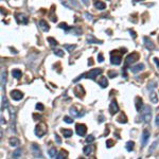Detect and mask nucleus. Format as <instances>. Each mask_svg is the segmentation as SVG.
Instances as JSON below:
<instances>
[{
  "instance_id": "f257e3e1",
  "label": "nucleus",
  "mask_w": 159,
  "mask_h": 159,
  "mask_svg": "<svg viewBox=\"0 0 159 159\" xmlns=\"http://www.w3.org/2000/svg\"><path fill=\"white\" fill-rule=\"evenodd\" d=\"M122 62V55L119 51L115 50L110 52V63L113 65H120Z\"/></svg>"
},
{
  "instance_id": "f03ea898",
  "label": "nucleus",
  "mask_w": 159,
  "mask_h": 159,
  "mask_svg": "<svg viewBox=\"0 0 159 159\" xmlns=\"http://www.w3.org/2000/svg\"><path fill=\"white\" fill-rule=\"evenodd\" d=\"M141 115H142L143 121H144L145 123H149V121H151V119H152V108H151L148 105H145V106L143 107V109H142Z\"/></svg>"
},
{
  "instance_id": "7ed1b4c3",
  "label": "nucleus",
  "mask_w": 159,
  "mask_h": 159,
  "mask_svg": "<svg viewBox=\"0 0 159 159\" xmlns=\"http://www.w3.org/2000/svg\"><path fill=\"white\" fill-rule=\"evenodd\" d=\"M103 72V70L101 68H97V69H91L89 72L87 73H84L82 74L83 77H86V78H90V80H95L99 74H101Z\"/></svg>"
},
{
  "instance_id": "20e7f679",
  "label": "nucleus",
  "mask_w": 159,
  "mask_h": 159,
  "mask_svg": "<svg viewBox=\"0 0 159 159\" xmlns=\"http://www.w3.org/2000/svg\"><path fill=\"white\" fill-rule=\"evenodd\" d=\"M46 133H47V125L44 122L38 123L35 127V135L37 137H43L44 135H46Z\"/></svg>"
},
{
  "instance_id": "39448f33",
  "label": "nucleus",
  "mask_w": 159,
  "mask_h": 159,
  "mask_svg": "<svg viewBox=\"0 0 159 159\" xmlns=\"http://www.w3.org/2000/svg\"><path fill=\"white\" fill-rule=\"evenodd\" d=\"M140 57V55L137 53V52H133L132 54H129L126 58H125V66H129L132 65L133 63H135L136 60H138Z\"/></svg>"
},
{
  "instance_id": "423d86ee",
  "label": "nucleus",
  "mask_w": 159,
  "mask_h": 159,
  "mask_svg": "<svg viewBox=\"0 0 159 159\" xmlns=\"http://www.w3.org/2000/svg\"><path fill=\"white\" fill-rule=\"evenodd\" d=\"M75 130H76V134L78 136H85L86 135V132H87V127L85 124H82V123H77L75 125Z\"/></svg>"
},
{
  "instance_id": "0eeeda50",
  "label": "nucleus",
  "mask_w": 159,
  "mask_h": 159,
  "mask_svg": "<svg viewBox=\"0 0 159 159\" xmlns=\"http://www.w3.org/2000/svg\"><path fill=\"white\" fill-rule=\"evenodd\" d=\"M31 148H32V153H33L34 157H36V158H41L43 157L41 149H40V147L36 143H33L32 146H31Z\"/></svg>"
},
{
  "instance_id": "6e6552de",
  "label": "nucleus",
  "mask_w": 159,
  "mask_h": 159,
  "mask_svg": "<svg viewBox=\"0 0 159 159\" xmlns=\"http://www.w3.org/2000/svg\"><path fill=\"white\" fill-rule=\"evenodd\" d=\"M10 95H11V98L13 100H15V101H19V100H21L24 98V93L21 91L17 90V89L16 90H12Z\"/></svg>"
},
{
  "instance_id": "1a4fd4ad",
  "label": "nucleus",
  "mask_w": 159,
  "mask_h": 159,
  "mask_svg": "<svg viewBox=\"0 0 159 159\" xmlns=\"http://www.w3.org/2000/svg\"><path fill=\"white\" fill-rule=\"evenodd\" d=\"M109 111H110L111 115H115V114H117L119 111V106H118V103H117L116 100H113L110 102V104H109Z\"/></svg>"
},
{
  "instance_id": "9d476101",
  "label": "nucleus",
  "mask_w": 159,
  "mask_h": 159,
  "mask_svg": "<svg viewBox=\"0 0 159 159\" xmlns=\"http://www.w3.org/2000/svg\"><path fill=\"white\" fill-rule=\"evenodd\" d=\"M148 138H149V132L147 128L143 129L142 132V138H141V143H142V146H145L147 141H148Z\"/></svg>"
},
{
  "instance_id": "9b49d317",
  "label": "nucleus",
  "mask_w": 159,
  "mask_h": 159,
  "mask_svg": "<svg viewBox=\"0 0 159 159\" xmlns=\"http://www.w3.org/2000/svg\"><path fill=\"white\" fill-rule=\"evenodd\" d=\"M135 105H136V109H137V111H142V109H143V101H142V99L140 98V97H137L136 98V100H135Z\"/></svg>"
},
{
  "instance_id": "f8f14e48",
  "label": "nucleus",
  "mask_w": 159,
  "mask_h": 159,
  "mask_svg": "<svg viewBox=\"0 0 159 159\" xmlns=\"http://www.w3.org/2000/svg\"><path fill=\"white\" fill-rule=\"evenodd\" d=\"M74 93H75L76 97H78V98H81V97H83V96L85 95V90H84V88L82 87V85H77V86L74 88Z\"/></svg>"
},
{
  "instance_id": "ddd939ff",
  "label": "nucleus",
  "mask_w": 159,
  "mask_h": 159,
  "mask_svg": "<svg viewBox=\"0 0 159 159\" xmlns=\"http://www.w3.org/2000/svg\"><path fill=\"white\" fill-rule=\"evenodd\" d=\"M143 40H144V44H145V47L148 49V50H153L154 48H155V45L153 44V41L148 38V37H144L143 38Z\"/></svg>"
},
{
  "instance_id": "4468645a",
  "label": "nucleus",
  "mask_w": 159,
  "mask_h": 159,
  "mask_svg": "<svg viewBox=\"0 0 159 159\" xmlns=\"http://www.w3.org/2000/svg\"><path fill=\"white\" fill-rule=\"evenodd\" d=\"M98 83H99V85H100L102 88H105V87H107V85H108V81H107L106 76H101V77L99 78Z\"/></svg>"
},
{
  "instance_id": "2eb2a0df",
  "label": "nucleus",
  "mask_w": 159,
  "mask_h": 159,
  "mask_svg": "<svg viewBox=\"0 0 159 159\" xmlns=\"http://www.w3.org/2000/svg\"><path fill=\"white\" fill-rule=\"evenodd\" d=\"M16 18H17V21L20 24H24V25H26V24H28V18H27V16L26 15H24V14H17L16 15Z\"/></svg>"
},
{
  "instance_id": "dca6fc26",
  "label": "nucleus",
  "mask_w": 159,
  "mask_h": 159,
  "mask_svg": "<svg viewBox=\"0 0 159 159\" xmlns=\"http://www.w3.org/2000/svg\"><path fill=\"white\" fill-rule=\"evenodd\" d=\"M38 26L40 27V29L44 31V32H48L49 30H50V28H49V25L45 21V20H39V22H38Z\"/></svg>"
},
{
  "instance_id": "f3484780",
  "label": "nucleus",
  "mask_w": 159,
  "mask_h": 159,
  "mask_svg": "<svg viewBox=\"0 0 159 159\" xmlns=\"http://www.w3.org/2000/svg\"><path fill=\"white\" fill-rule=\"evenodd\" d=\"M144 69V65L141 63V64H138V65H136V66H134V67H132L130 68V70H132V72L133 73H137V72H140V71H142Z\"/></svg>"
},
{
  "instance_id": "a211bd4d",
  "label": "nucleus",
  "mask_w": 159,
  "mask_h": 159,
  "mask_svg": "<svg viewBox=\"0 0 159 159\" xmlns=\"http://www.w3.org/2000/svg\"><path fill=\"white\" fill-rule=\"evenodd\" d=\"M60 132H62V134L65 138H70L73 134V132L71 129H67V128H63V129H60Z\"/></svg>"
},
{
  "instance_id": "6ab92c4d",
  "label": "nucleus",
  "mask_w": 159,
  "mask_h": 159,
  "mask_svg": "<svg viewBox=\"0 0 159 159\" xmlns=\"http://www.w3.org/2000/svg\"><path fill=\"white\" fill-rule=\"evenodd\" d=\"M149 100H151V102L154 103V104H157V103H158V97H157V93H156L155 91H152V92H151V95H149Z\"/></svg>"
},
{
  "instance_id": "aec40b11",
  "label": "nucleus",
  "mask_w": 159,
  "mask_h": 159,
  "mask_svg": "<svg viewBox=\"0 0 159 159\" xmlns=\"http://www.w3.org/2000/svg\"><path fill=\"white\" fill-rule=\"evenodd\" d=\"M9 142H10V145H11V146H14V147L18 146V145H19V143H20L19 139H17L16 137H13V138H11Z\"/></svg>"
},
{
  "instance_id": "412c9836",
  "label": "nucleus",
  "mask_w": 159,
  "mask_h": 159,
  "mask_svg": "<svg viewBox=\"0 0 159 159\" xmlns=\"http://www.w3.org/2000/svg\"><path fill=\"white\" fill-rule=\"evenodd\" d=\"M95 8L102 11V10H105V9H106V4H105L103 1H98V2L95 3Z\"/></svg>"
},
{
  "instance_id": "4be33fe9",
  "label": "nucleus",
  "mask_w": 159,
  "mask_h": 159,
  "mask_svg": "<svg viewBox=\"0 0 159 159\" xmlns=\"http://www.w3.org/2000/svg\"><path fill=\"white\" fill-rule=\"evenodd\" d=\"M87 41H88L89 44H102L101 40H98V39L95 38L92 35H88V36H87Z\"/></svg>"
},
{
  "instance_id": "5701e85b",
  "label": "nucleus",
  "mask_w": 159,
  "mask_h": 159,
  "mask_svg": "<svg viewBox=\"0 0 159 159\" xmlns=\"http://www.w3.org/2000/svg\"><path fill=\"white\" fill-rule=\"evenodd\" d=\"M6 81H7V71L4 69H2L1 70V87L2 88L6 84Z\"/></svg>"
},
{
  "instance_id": "b1692460",
  "label": "nucleus",
  "mask_w": 159,
  "mask_h": 159,
  "mask_svg": "<svg viewBox=\"0 0 159 159\" xmlns=\"http://www.w3.org/2000/svg\"><path fill=\"white\" fill-rule=\"evenodd\" d=\"M12 75H13V77H15V78H20L21 75H22V73H21V71H20L19 69H13Z\"/></svg>"
},
{
  "instance_id": "393cba45",
  "label": "nucleus",
  "mask_w": 159,
  "mask_h": 159,
  "mask_svg": "<svg viewBox=\"0 0 159 159\" xmlns=\"http://www.w3.org/2000/svg\"><path fill=\"white\" fill-rule=\"evenodd\" d=\"M66 158H67V152L64 149H60V152L56 156V159H66Z\"/></svg>"
},
{
  "instance_id": "a878e982",
  "label": "nucleus",
  "mask_w": 159,
  "mask_h": 159,
  "mask_svg": "<svg viewBox=\"0 0 159 159\" xmlns=\"http://www.w3.org/2000/svg\"><path fill=\"white\" fill-rule=\"evenodd\" d=\"M117 121H118L119 123H126V122H127V118H126V116H125L124 114H121V115L117 118Z\"/></svg>"
},
{
  "instance_id": "bb28decb",
  "label": "nucleus",
  "mask_w": 159,
  "mask_h": 159,
  "mask_svg": "<svg viewBox=\"0 0 159 159\" xmlns=\"http://www.w3.org/2000/svg\"><path fill=\"white\" fill-rule=\"evenodd\" d=\"M70 114H71L72 117H81V116H82V114H80V113L76 110L75 107H71V108H70Z\"/></svg>"
},
{
  "instance_id": "cd10ccee",
  "label": "nucleus",
  "mask_w": 159,
  "mask_h": 159,
  "mask_svg": "<svg viewBox=\"0 0 159 159\" xmlns=\"http://www.w3.org/2000/svg\"><path fill=\"white\" fill-rule=\"evenodd\" d=\"M134 145H135V142H134V141H128V142H126L125 147H126V149H127L128 152H132V151L134 149Z\"/></svg>"
},
{
  "instance_id": "c85d7f7f",
  "label": "nucleus",
  "mask_w": 159,
  "mask_h": 159,
  "mask_svg": "<svg viewBox=\"0 0 159 159\" xmlns=\"http://www.w3.org/2000/svg\"><path fill=\"white\" fill-rule=\"evenodd\" d=\"M83 152H84V154H85L86 156L90 155V154H91V152H92V147H91V145H86V146L83 148Z\"/></svg>"
},
{
  "instance_id": "c756f323",
  "label": "nucleus",
  "mask_w": 159,
  "mask_h": 159,
  "mask_svg": "<svg viewBox=\"0 0 159 159\" xmlns=\"http://www.w3.org/2000/svg\"><path fill=\"white\" fill-rule=\"evenodd\" d=\"M21 153H22L21 149H19V148L16 149V151L13 153V158H14V159H19V158L21 157Z\"/></svg>"
},
{
  "instance_id": "7c9ffc66",
  "label": "nucleus",
  "mask_w": 159,
  "mask_h": 159,
  "mask_svg": "<svg viewBox=\"0 0 159 159\" xmlns=\"http://www.w3.org/2000/svg\"><path fill=\"white\" fill-rule=\"evenodd\" d=\"M157 145H158V141L153 142V143H152V145H151V146H149V148H148V153H149V154H152V153L154 152V149L156 148V146H157Z\"/></svg>"
},
{
  "instance_id": "2f4dec72",
  "label": "nucleus",
  "mask_w": 159,
  "mask_h": 159,
  "mask_svg": "<svg viewBox=\"0 0 159 159\" xmlns=\"http://www.w3.org/2000/svg\"><path fill=\"white\" fill-rule=\"evenodd\" d=\"M53 52H54L55 55H57V56H59V57H63V56H64V51H63L62 49H55Z\"/></svg>"
},
{
  "instance_id": "473e14b6",
  "label": "nucleus",
  "mask_w": 159,
  "mask_h": 159,
  "mask_svg": "<svg viewBox=\"0 0 159 159\" xmlns=\"http://www.w3.org/2000/svg\"><path fill=\"white\" fill-rule=\"evenodd\" d=\"M58 28H60V29H64L65 31H68L70 28L68 27V25L67 24H65V22H60L59 25H58Z\"/></svg>"
},
{
  "instance_id": "72a5a7b5",
  "label": "nucleus",
  "mask_w": 159,
  "mask_h": 159,
  "mask_svg": "<svg viewBox=\"0 0 159 159\" xmlns=\"http://www.w3.org/2000/svg\"><path fill=\"white\" fill-rule=\"evenodd\" d=\"M3 107L7 108L8 107V101H7V98L2 96V106H1V109L3 110Z\"/></svg>"
},
{
  "instance_id": "f704fd0d",
  "label": "nucleus",
  "mask_w": 159,
  "mask_h": 159,
  "mask_svg": "<svg viewBox=\"0 0 159 159\" xmlns=\"http://www.w3.org/2000/svg\"><path fill=\"white\" fill-rule=\"evenodd\" d=\"M55 154H56V149H55L54 147H52V148L49 149V156H50L51 158H53V157L55 156Z\"/></svg>"
},
{
  "instance_id": "c9c22d12",
  "label": "nucleus",
  "mask_w": 159,
  "mask_h": 159,
  "mask_svg": "<svg viewBox=\"0 0 159 159\" xmlns=\"http://www.w3.org/2000/svg\"><path fill=\"white\" fill-rule=\"evenodd\" d=\"M48 41L50 43L51 46H56V45H57V41H56L54 38H52V37H48Z\"/></svg>"
},
{
  "instance_id": "e433bc0d",
  "label": "nucleus",
  "mask_w": 159,
  "mask_h": 159,
  "mask_svg": "<svg viewBox=\"0 0 159 159\" xmlns=\"http://www.w3.org/2000/svg\"><path fill=\"white\" fill-rule=\"evenodd\" d=\"M113 145H115V141L111 140V139H108V140L106 141V146H107V147H111Z\"/></svg>"
},
{
  "instance_id": "4c0bfd02",
  "label": "nucleus",
  "mask_w": 159,
  "mask_h": 159,
  "mask_svg": "<svg viewBox=\"0 0 159 159\" xmlns=\"http://www.w3.org/2000/svg\"><path fill=\"white\" fill-rule=\"evenodd\" d=\"M75 47H76L75 45H72V46L66 45V46H65V48H66V49H67V50L69 51V52H72V50H74V49H75Z\"/></svg>"
},
{
  "instance_id": "58836bf2",
  "label": "nucleus",
  "mask_w": 159,
  "mask_h": 159,
  "mask_svg": "<svg viewBox=\"0 0 159 159\" xmlns=\"http://www.w3.org/2000/svg\"><path fill=\"white\" fill-rule=\"evenodd\" d=\"M36 109L39 110V111H43V110L45 109V107H44V105H43L41 103H37V104H36Z\"/></svg>"
},
{
  "instance_id": "ea45409f",
  "label": "nucleus",
  "mask_w": 159,
  "mask_h": 159,
  "mask_svg": "<svg viewBox=\"0 0 159 159\" xmlns=\"http://www.w3.org/2000/svg\"><path fill=\"white\" fill-rule=\"evenodd\" d=\"M64 121H65L66 123H72V122H73V119L70 118V117H68V116H65V117H64Z\"/></svg>"
},
{
  "instance_id": "a19ab883",
  "label": "nucleus",
  "mask_w": 159,
  "mask_h": 159,
  "mask_svg": "<svg viewBox=\"0 0 159 159\" xmlns=\"http://www.w3.org/2000/svg\"><path fill=\"white\" fill-rule=\"evenodd\" d=\"M117 75H118V73H117L116 71H109V72H108V76L111 77V78H113V77H116Z\"/></svg>"
},
{
  "instance_id": "79ce46f5",
  "label": "nucleus",
  "mask_w": 159,
  "mask_h": 159,
  "mask_svg": "<svg viewBox=\"0 0 159 159\" xmlns=\"http://www.w3.org/2000/svg\"><path fill=\"white\" fill-rule=\"evenodd\" d=\"M93 140H95V137H93L92 135H90V136H88V137L86 138V142H87V143H91Z\"/></svg>"
},
{
  "instance_id": "37998d69",
  "label": "nucleus",
  "mask_w": 159,
  "mask_h": 159,
  "mask_svg": "<svg viewBox=\"0 0 159 159\" xmlns=\"http://www.w3.org/2000/svg\"><path fill=\"white\" fill-rule=\"evenodd\" d=\"M154 63H155V65H156L157 69L159 70V58H157V57H154Z\"/></svg>"
},
{
  "instance_id": "c03bdc74",
  "label": "nucleus",
  "mask_w": 159,
  "mask_h": 159,
  "mask_svg": "<svg viewBox=\"0 0 159 159\" xmlns=\"http://www.w3.org/2000/svg\"><path fill=\"white\" fill-rule=\"evenodd\" d=\"M50 19H51V21H53V22H56L57 21V18H56V16H54V15H50Z\"/></svg>"
},
{
  "instance_id": "a18cd8bd",
  "label": "nucleus",
  "mask_w": 159,
  "mask_h": 159,
  "mask_svg": "<svg viewBox=\"0 0 159 159\" xmlns=\"http://www.w3.org/2000/svg\"><path fill=\"white\" fill-rule=\"evenodd\" d=\"M98 60H99L100 63H102V62L104 60V57H103V55H102V53H100V54L98 55Z\"/></svg>"
},
{
  "instance_id": "49530a36",
  "label": "nucleus",
  "mask_w": 159,
  "mask_h": 159,
  "mask_svg": "<svg viewBox=\"0 0 159 159\" xmlns=\"http://www.w3.org/2000/svg\"><path fill=\"white\" fill-rule=\"evenodd\" d=\"M54 137H55V140H56V142H57L58 144H60V143H62V140H60V138L58 137V135H56V134H55V136H54Z\"/></svg>"
},
{
  "instance_id": "de8ad7c7",
  "label": "nucleus",
  "mask_w": 159,
  "mask_h": 159,
  "mask_svg": "<svg viewBox=\"0 0 159 159\" xmlns=\"http://www.w3.org/2000/svg\"><path fill=\"white\" fill-rule=\"evenodd\" d=\"M155 124H156V126H159V114L156 116V119H155Z\"/></svg>"
},
{
  "instance_id": "09e8293b",
  "label": "nucleus",
  "mask_w": 159,
  "mask_h": 159,
  "mask_svg": "<svg viewBox=\"0 0 159 159\" xmlns=\"http://www.w3.org/2000/svg\"><path fill=\"white\" fill-rule=\"evenodd\" d=\"M129 33H130V35L133 36V38H136L137 37V35H136V33L133 31V30H129Z\"/></svg>"
},
{
  "instance_id": "8fccbe9b",
  "label": "nucleus",
  "mask_w": 159,
  "mask_h": 159,
  "mask_svg": "<svg viewBox=\"0 0 159 159\" xmlns=\"http://www.w3.org/2000/svg\"><path fill=\"white\" fill-rule=\"evenodd\" d=\"M3 124H6V120H4L3 117L1 116V125H3Z\"/></svg>"
},
{
  "instance_id": "3c124183",
  "label": "nucleus",
  "mask_w": 159,
  "mask_h": 159,
  "mask_svg": "<svg viewBox=\"0 0 159 159\" xmlns=\"http://www.w3.org/2000/svg\"><path fill=\"white\" fill-rule=\"evenodd\" d=\"M85 15H86V16H87V17H88V19H89V20H91V17H92V16H91V15H90V14H88V13H86V14H85Z\"/></svg>"
},
{
  "instance_id": "603ef678",
  "label": "nucleus",
  "mask_w": 159,
  "mask_h": 159,
  "mask_svg": "<svg viewBox=\"0 0 159 159\" xmlns=\"http://www.w3.org/2000/svg\"><path fill=\"white\" fill-rule=\"evenodd\" d=\"M93 64V62H92V58H90L89 59V62H88V65H92Z\"/></svg>"
},
{
  "instance_id": "864d4df0",
  "label": "nucleus",
  "mask_w": 159,
  "mask_h": 159,
  "mask_svg": "<svg viewBox=\"0 0 159 159\" xmlns=\"http://www.w3.org/2000/svg\"><path fill=\"white\" fill-rule=\"evenodd\" d=\"M139 159H141V158H139Z\"/></svg>"
}]
</instances>
